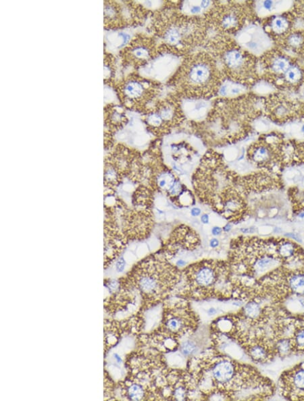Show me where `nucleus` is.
<instances>
[{
    "mask_svg": "<svg viewBox=\"0 0 304 401\" xmlns=\"http://www.w3.org/2000/svg\"><path fill=\"white\" fill-rule=\"evenodd\" d=\"M186 370L195 379L204 400H266L275 390L273 381L254 366L212 346L189 359Z\"/></svg>",
    "mask_w": 304,
    "mask_h": 401,
    "instance_id": "obj_1",
    "label": "nucleus"
},
{
    "mask_svg": "<svg viewBox=\"0 0 304 401\" xmlns=\"http://www.w3.org/2000/svg\"><path fill=\"white\" fill-rule=\"evenodd\" d=\"M219 244H220L219 241L216 238L212 239L210 241V247L212 248V249H216V248L219 247Z\"/></svg>",
    "mask_w": 304,
    "mask_h": 401,
    "instance_id": "obj_31",
    "label": "nucleus"
},
{
    "mask_svg": "<svg viewBox=\"0 0 304 401\" xmlns=\"http://www.w3.org/2000/svg\"><path fill=\"white\" fill-rule=\"evenodd\" d=\"M219 2L213 1H183L177 2L176 12L189 18L209 21Z\"/></svg>",
    "mask_w": 304,
    "mask_h": 401,
    "instance_id": "obj_17",
    "label": "nucleus"
},
{
    "mask_svg": "<svg viewBox=\"0 0 304 401\" xmlns=\"http://www.w3.org/2000/svg\"><path fill=\"white\" fill-rule=\"evenodd\" d=\"M135 34L133 28H121L111 32L107 39L111 50L116 52L126 48L134 39Z\"/></svg>",
    "mask_w": 304,
    "mask_h": 401,
    "instance_id": "obj_20",
    "label": "nucleus"
},
{
    "mask_svg": "<svg viewBox=\"0 0 304 401\" xmlns=\"http://www.w3.org/2000/svg\"><path fill=\"white\" fill-rule=\"evenodd\" d=\"M218 4L214 13L209 21L216 29L223 33H231L241 29V17L236 9L233 8L221 7Z\"/></svg>",
    "mask_w": 304,
    "mask_h": 401,
    "instance_id": "obj_16",
    "label": "nucleus"
},
{
    "mask_svg": "<svg viewBox=\"0 0 304 401\" xmlns=\"http://www.w3.org/2000/svg\"><path fill=\"white\" fill-rule=\"evenodd\" d=\"M222 78L216 58L202 51L186 56L171 82L180 94L212 98Z\"/></svg>",
    "mask_w": 304,
    "mask_h": 401,
    "instance_id": "obj_6",
    "label": "nucleus"
},
{
    "mask_svg": "<svg viewBox=\"0 0 304 401\" xmlns=\"http://www.w3.org/2000/svg\"><path fill=\"white\" fill-rule=\"evenodd\" d=\"M301 77L300 71L296 67H290L285 72L287 80L290 82H297Z\"/></svg>",
    "mask_w": 304,
    "mask_h": 401,
    "instance_id": "obj_27",
    "label": "nucleus"
},
{
    "mask_svg": "<svg viewBox=\"0 0 304 401\" xmlns=\"http://www.w3.org/2000/svg\"><path fill=\"white\" fill-rule=\"evenodd\" d=\"M272 70L276 72H286L290 68L288 60L282 57L276 58L272 62Z\"/></svg>",
    "mask_w": 304,
    "mask_h": 401,
    "instance_id": "obj_26",
    "label": "nucleus"
},
{
    "mask_svg": "<svg viewBox=\"0 0 304 401\" xmlns=\"http://www.w3.org/2000/svg\"><path fill=\"white\" fill-rule=\"evenodd\" d=\"M201 325L191 301L174 295L164 302L161 322L155 331L144 334V342L162 354L174 352L183 340L195 334Z\"/></svg>",
    "mask_w": 304,
    "mask_h": 401,
    "instance_id": "obj_4",
    "label": "nucleus"
},
{
    "mask_svg": "<svg viewBox=\"0 0 304 401\" xmlns=\"http://www.w3.org/2000/svg\"><path fill=\"white\" fill-rule=\"evenodd\" d=\"M300 132L304 135V124L301 125V129H300Z\"/></svg>",
    "mask_w": 304,
    "mask_h": 401,
    "instance_id": "obj_35",
    "label": "nucleus"
},
{
    "mask_svg": "<svg viewBox=\"0 0 304 401\" xmlns=\"http://www.w3.org/2000/svg\"><path fill=\"white\" fill-rule=\"evenodd\" d=\"M176 100L183 117L193 122L206 121L214 107L212 98L180 94Z\"/></svg>",
    "mask_w": 304,
    "mask_h": 401,
    "instance_id": "obj_10",
    "label": "nucleus"
},
{
    "mask_svg": "<svg viewBox=\"0 0 304 401\" xmlns=\"http://www.w3.org/2000/svg\"><path fill=\"white\" fill-rule=\"evenodd\" d=\"M247 92V86L241 82L236 81L230 78H222L216 95L221 98H234Z\"/></svg>",
    "mask_w": 304,
    "mask_h": 401,
    "instance_id": "obj_21",
    "label": "nucleus"
},
{
    "mask_svg": "<svg viewBox=\"0 0 304 401\" xmlns=\"http://www.w3.org/2000/svg\"><path fill=\"white\" fill-rule=\"evenodd\" d=\"M235 40L241 49L255 56L262 55L271 45L268 34L255 23L243 25L236 33Z\"/></svg>",
    "mask_w": 304,
    "mask_h": 401,
    "instance_id": "obj_9",
    "label": "nucleus"
},
{
    "mask_svg": "<svg viewBox=\"0 0 304 401\" xmlns=\"http://www.w3.org/2000/svg\"><path fill=\"white\" fill-rule=\"evenodd\" d=\"M300 217H304V213H302V214H301V215H300Z\"/></svg>",
    "mask_w": 304,
    "mask_h": 401,
    "instance_id": "obj_36",
    "label": "nucleus"
},
{
    "mask_svg": "<svg viewBox=\"0 0 304 401\" xmlns=\"http://www.w3.org/2000/svg\"><path fill=\"white\" fill-rule=\"evenodd\" d=\"M232 228V226L230 225V224H226V226H224L223 230L226 232H229L230 229Z\"/></svg>",
    "mask_w": 304,
    "mask_h": 401,
    "instance_id": "obj_34",
    "label": "nucleus"
},
{
    "mask_svg": "<svg viewBox=\"0 0 304 401\" xmlns=\"http://www.w3.org/2000/svg\"><path fill=\"white\" fill-rule=\"evenodd\" d=\"M201 334L202 325L195 334L181 342L177 351L188 361L207 348L204 346V340L202 341V336L200 337Z\"/></svg>",
    "mask_w": 304,
    "mask_h": 401,
    "instance_id": "obj_19",
    "label": "nucleus"
},
{
    "mask_svg": "<svg viewBox=\"0 0 304 401\" xmlns=\"http://www.w3.org/2000/svg\"><path fill=\"white\" fill-rule=\"evenodd\" d=\"M157 49L154 41L151 39H135L124 49V56L127 60L137 64L140 68L152 59Z\"/></svg>",
    "mask_w": 304,
    "mask_h": 401,
    "instance_id": "obj_15",
    "label": "nucleus"
},
{
    "mask_svg": "<svg viewBox=\"0 0 304 401\" xmlns=\"http://www.w3.org/2000/svg\"><path fill=\"white\" fill-rule=\"evenodd\" d=\"M270 86L266 83H263V82H258L255 86H254V89L255 92L258 94H266L270 92Z\"/></svg>",
    "mask_w": 304,
    "mask_h": 401,
    "instance_id": "obj_28",
    "label": "nucleus"
},
{
    "mask_svg": "<svg viewBox=\"0 0 304 401\" xmlns=\"http://www.w3.org/2000/svg\"><path fill=\"white\" fill-rule=\"evenodd\" d=\"M289 43L293 47H299L303 43L302 37L299 34H292L289 39Z\"/></svg>",
    "mask_w": 304,
    "mask_h": 401,
    "instance_id": "obj_29",
    "label": "nucleus"
},
{
    "mask_svg": "<svg viewBox=\"0 0 304 401\" xmlns=\"http://www.w3.org/2000/svg\"><path fill=\"white\" fill-rule=\"evenodd\" d=\"M200 239L197 232L189 226H178L172 232L164 251L173 259L180 250L193 251L200 245Z\"/></svg>",
    "mask_w": 304,
    "mask_h": 401,
    "instance_id": "obj_14",
    "label": "nucleus"
},
{
    "mask_svg": "<svg viewBox=\"0 0 304 401\" xmlns=\"http://www.w3.org/2000/svg\"><path fill=\"white\" fill-rule=\"evenodd\" d=\"M295 246L294 243L284 241L277 247L278 254L282 260H288L293 258L295 254Z\"/></svg>",
    "mask_w": 304,
    "mask_h": 401,
    "instance_id": "obj_24",
    "label": "nucleus"
},
{
    "mask_svg": "<svg viewBox=\"0 0 304 401\" xmlns=\"http://www.w3.org/2000/svg\"><path fill=\"white\" fill-rule=\"evenodd\" d=\"M279 3L273 1L257 2L254 3V8L256 13L260 16L265 17L271 13L277 11V5Z\"/></svg>",
    "mask_w": 304,
    "mask_h": 401,
    "instance_id": "obj_23",
    "label": "nucleus"
},
{
    "mask_svg": "<svg viewBox=\"0 0 304 401\" xmlns=\"http://www.w3.org/2000/svg\"><path fill=\"white\" fill-rule=\"evenodd\" d=\"M186 57L185 53L163 44L150 61L140 67V77L160 85L171 82Z\"/></svg>",
    "mask_w": 304,
    "mask_h": 401,
    "instance_id": "obj_8",
    "label": "nucleus"
},
{
    "mask_svg": "<svg viewBox=\"0 0 304 401\" xmlns=\"http://www.w3.org/2000/svg\"><path fill=\"white\" fill-rule=\"evenodd\" d=\"M279 390L287 399L304 400V362L281 375Z\"/></svg>",
    "mask_w": 304,
    "mask_h": 401,
    "instance_id": "obj_12",
    "label": "nucleus"
},
{
    "mask_svg": "<svg viewBox=\"0 0 304 401\" xmlns=\"http://www.w3.org/2000/svg\"><path fill=\"white\" fill-rule=\"evenodd\" d=\"M158 84L143 77H132L122 84L120 92L127 102L139 103L154 98Z\"/></svg>",
    "mask_w": 304,
    "mask_h": 401,
    "instance_id": "obj_13",
    "label": "nucleus"
},
{
    "mask_svg": "<svg viewBox=\"0 0 304 401\" xmlns=\"http://www.w3.org/2000/svg\"><path fill=\"white\" fill-rule=\"evenodd\" d=\"M217 54H219L222 64L230 75L242 77L246 74L247 69L250 68V62L248 59L247 51L240 47L230 45H221L216 46Z\"/></svg>",
    "mask_w": 304,
    "mask_h": 401,
    "instance_id": "obj_11",
    "label": "nucleus"
},
{
    "mask_svg": "<svg viewBox=\"0 0 304 401\" xmlns=\"http://www.w3.org/2000/svg\"><path fill=\"white\" fill-rule=\"evenodd\" d=\"M202 210L197 207H194L191 210V215L193 217H198L201 214Z\"/></svg>",
    "mask_w": 304,
    "mask_h": 401,
    "instance_id": "obj_30",
    "label": "nucleus"
},
{
    "mask_svg": "<svg viewBox=\"0 0 304 401\" xmlns=\"http://www.w3.org/2000/svg\"><path fill=\"white\" fill-rule=\"evenodd\" d=\"M154 111L158 113L165 126L167 135L172 129L182 122L184 117L176 100H164L158 103Z\"/></svg>",
    "mask_w": 304,
    "mask_h": 401,
    "instance_id": "obj_18",
    "label": "nucleus"
},
{
    "mask_svg": "<svg viewBox=\"0 0 304 401\" xmlns=\"http://www.w3.org/2000/svg\"><path fill=\"white\" fill-rule=\"evenodd\" d=\"M288 19L283 16H276L271 22V28L275 33L281 34L288 29Z\"/></svg>",
    "mask_w": 304,
    "mask_h": 401,
    "instance_id": "obj_25",
    "label": "nucleus"
},
{
    "mask_svg": "<svg viewBox=\"0 0 304 401\" xmlns=\"http://www.w3.org/2000/svg\"><path fill=\"white\" fill-rule=\"evenodd\" d=\"M206 21L189 18L176 12L163 16L156 25V31L164 44L186 53L205 38Z\"/></svg>",
    "mask_w": 304,
    "mask_h": 401,
    "instance_id": "obj_7",
    "label": "nucleus"
},
{
    "mask_svg": "<svg viewBox=\"0 0 304 401\" xmlns=\"http://www.w3.org/2000/svg\"><path fill=\"white\" fill-rule=\"evenodd\" d=\"M232 174L223 157L214 151L206 152L193 176V185L200 202L229 221L237 218L245 206L234 189Z\"/></svg>",
    "mask_w": 304,
    "mask_h": 401,
    "instance_id": "obj_2",
    "label": "nucleus"
},
{
    "mask_svg": "<svg viewBox=\"0 0 304 401\" xmlns=\"http://www.w3.org/2000/svg\"><path fill=\"white\" fill-rule=\"evenodd\" d=\"M222 232H223V229H222L221 227H219V226H214V228H212V234L214 235V236H218V235L221 234Z\"/></svg>",
    "mask_w": 304,
    "mask_h": 401,
    "instance_id": "obj_32",
    "label": "nucleus"
},
{
    "mask_svg": "<svg viewBox=\"0 0 304 401\" xmlns=\"http://www.w3.org/2000/svg\"><path fill=\"white\" fill-rule=\"evenodd\" d=\"M182 273L177 296L191 301L233 298L235 286L228 262L202 260L185 267Z\"/></svg>",
    "mask_w": 304,
    "mask_h": 401,
    "instance_id": "obj_5",
    "label": "nucleus"
},
{
    "mask_svg": "<svg viewBox=\"0 0 304 401\" xmlns=\"http://www.w3.org/2000/svg\"><path fill=\"white\" fill-rule=\"evenodd\" d=\"M182 281V269L163 251L141 261L124 282L139 293L145 309L176 295Z\"/></svg>",
    "mask_w": 304,
    "mask_h": 401,
    "instance_id": "obj_3",
    "label": "nucleus"
},
{
    "mask_svg": "<svg viewBox=\"0 0 304 401\" xmlns=\"http://www.w3.org/2000/svg\"><path fill=\"white\" fill-rule=\"evenodd\" d=\"M201 222L203 224H207L209 223V222H210V217H209V215L208 214H206V213H205V214H203L201 216Z\"/></svg>",
    "mask_w": 304,
    "mask_h": 401,
    "instance_id": "obj_33",
    "label": "nucleus"
},
{
    "mask_svg": "<svg viewBox=\"0 0 304 401\" xmlns=\"http://www.w3.org/2000/svg\"><path fill=\"white\" fill-rule=\"evenodd\" d=\"M248 157L252 162L261 167L268 162L271 157V153L266 145L257 144L250 148L248 151Z\"/></svg>",
    "mask_w": 304,
    "mask_h": 401,
    "instance_id": "obj_22",
    "label": "nucleus"
}]
</instances>
